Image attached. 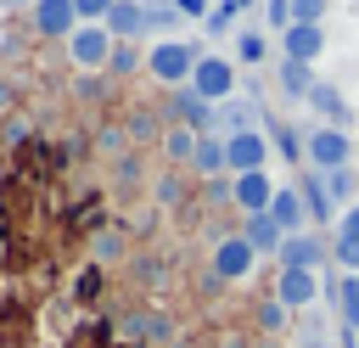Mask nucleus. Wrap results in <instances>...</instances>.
Masks as SVG:
<instances>
[{
    "label": "nucleus",
    "mask_w": 359,
    "mask_h": 348,
    "mask_svg": "<svg viewBox=\"0 0 359 348\" xmlns=\"http://www.w3.org/2000/svg\"><path fill=\"white\" fill-rule=\"evenodd\" d=\"M101 281H107V269H101V264H84L79 281H73V292H67V303H73V309H90V303L101 297Z\"/></svg>",
    "instance_id": "obj_31"
},
{
    "label": "nucleus",
    "mask_w": 359,
    "mask_h": 348,
    "mask_svg": "<svg viewBox=\"0 0 359 348\" xmlns=\"http://www.w3.org/2000/svg\"><path fill=\"white\" fill-rule=\"evenodd\" d=\"M275 297L292 309V314H309L320 297H325V281L314 269H275Z\"/></svg>",
    "instance_id": "obj_7"
},
{
    "label": "nucleus",
    "mask_w": 359,
    "mask_h": 348,
    "mask_svg": "<svg viewBox=\"0 0 359 348\" xmlns=\"http://www.w3.org/2000/svg\"><path fill=\"white\" fill-rule=\"evenodd\" d=\"M264 135H269V146H275V152H280V157H286L292 168H297V163L309 168V146H303V135H297L292 123H280V118H269V123H264Z\"/></svg>",
    "instance_id": "obj_26"
},
{
    "label": "nucleus",
    "mask_w": 359,
    "mask_h": 348,
    "mask_svg": "<svg viewBox=\"0 0 359 348\" xmlns=\"http://www.w3.org/2000/svg\"><path fill=\"white\" fill-rule=\"evenodd\" d=\"M230 191H236V208L241 213H269V202H275V180H269V168H258V174H230Z\"/></svg>",
    "instance_id": "obj_11"
},
{
    "label": "nucleus",
    "mask_w": 359,
    "mask_h": 348,
    "mask_svg": "<svg viewBox=\"0 0 359 348\" xmlns=\"http://www.w3.org/2000/svg\"><path fill=\"white\" fill-rule=\"evenodd\" d=\"M67 62L79 67V73H107V56H112V34L101 28V22H79L73 34H67Z\"/></svg>",
    "instance_id": "obj_4"
},
{
    "label": "nucleus",
    "mask_w": 359,
    "mask_h": 348,
    "mask_svg": "<svg viewBox=\"0 0 359 348\" xmlns=\"http://www.w3.org/2000/svg\"><path fill=\"white\" fill-rule=\"evenodd\" d=\"M107 185H112V196H118V202H123V196H135V191L146 185V157H140V152L112 157V180H107Z\"/></svg>",
    "instance_id": "obj_24"
},
{
    "label": "nucleus",
    "mask_w": 359,
    "mask_h": 348,
    "mask_svg": "<svg viewBox=\"0 0 359 348\" xmlns=\"http://www.w3.org/2000/svg\"><path fill=\"white\" fill-rule=\"evenodd\" d=\"M146 191H151L157 213H180V208H185V196H191V185H185V174H180V168H157V180H151Z\"/></svg>",
    "instance_id": "obj_19"
},
{
    "label": "nucleus",
    "mask_w": 359,
    "mask_h": 348,
    "mask_svg": "<svg viewBox=\"0 0 359 348\" xmlns=\"http://www.w3.org/2000/svg\"><path fill=\"white\" fill-rule=\"evenodd\" d=\"M337 236H348V241H359V202L337 213Z\"/></svg>",
    "instance_id": "obj_42"
},
{
    "label": "nucleus",
    "mask_w": 359,
    "mask_h": 348,
    "mask_svg": "<svg viewBox=\"0 0 359 348\" xmlns=\"http://www.w3.org/2000/svg\"><path fill=\"white\" fill-rule=\"evenodd\" d=\"M331 264H342V275H359V241L331 236Z\"/></svg>",
    "instance_id": "obj_37"
},
{
    "label": "nucleus",
    "mask_w": 359,
    "mask_h": 348,
    "mask_svg": "<svg viewBox=\"0 0 359 348\" xmlns=\"http://www.w3.org/2000/svg\"><path fill=\"white\" fill-rule=\"evenodd\" d=\"M202 196H208V202H236L230 180H202Z\"/></svg>",
    "instance_id": "obj_43"
},
{
    "label": "nucleus",
    "mask_w": 359,
    "mask_h": 348,
    "mask_svg": "<svg viewBox=\"0 0 359 348\" xmlns=\"http://www.w3.org/2000/svg\"><path fill=\"white\" fill-rule=\"evenodd\" d=\"M34 135H39V129H34V118H28V112H11V118L0 123V146H6V152H22Z\"/></svg>",
    "instance_id": "obj_34"
},
{
    "label": "nucleus",
    "mask_w": 359,
    "mask_h": 348,
    "mask_svg": "<svg viewBox=\"0 0 359 348\" xmlns=\"http://www.w3.org/2000/svg\"><path fill=\"white\" fill-rule=\"evenodd\" d=\"M292 185H297V196H303V208H309V225H337V208H331V196H325V174H320V168H297Z\"/></svg>",
    "instance_id": "obj_12"
},
{
    "label": "nucleus",
    "mask_w": 359,
    "mask_h": 348,
    "mask_svg": "<svg viewBox=\"0 0 359 348\" xmlns=\"http://www.w3.org/2000/svg\"><path fill=\"white\" fill-rule=\"evenodd\" d=\"M275 258H280V269H314V275H320V264H331V247L303 230V236H286Z\"/></svg>",
    "instance_id": "obj_13"
},
{
    "label": "nucleus",
    "mask_w": 359,
    "mask_h": 348,
    "mask_svg": "<svg viewBox=\"0 0 359 348\" xmlns=\"http://www.w3.org/2000/svg\"><path fill=\"white\" fill-rule=\"evenodd\" d=\"M101 28L112 34V45H140L146 39V6L140 0H112V11H107Z\"/></svg>",
    "instance_id": "obj_14"
},
{
    "label": "nucleus",
    "mask_w": 359,
    "mask_h": 348,
    "mask_svg": "<svg viewBox=\"0 0 359 348\" xmlns=\"http://www.w3.org/2000/svg\"><path fill=\"white\" fill-rule=\"evenodd\" d=\"M202 28H208L213 39H236V17H230V11H219V6H213V17H208Z\"/></svg>",
    "instance_id": "obj_39"
},
{
    "label": "nucleus",
    "mask_w": 359,
    "mask_h": 348,
    "mask_svg": "<svg viewBox=\"0 0 359 348\" xmlns=\"http://www.w3.org/2000/svg\"><path fill=\"white\" fill-rule=\"evenodd\" d=\"M118 123L129 129V146H135V152H140V146H163V135H168V118L157 112V101H135V107H123Z\"/></svg>",
    "instance_id": "obj_8"
},
{
    "label": "nucleus",
    "mask_w": 359,
    "mask_h": 348,
    "mask_svg": "<svg viewBox=\"0 0 359 348\" xmlns=\"http://www.w3.org/2000/svg\"><path fill=\"white\" fill-rule=\"evenodd\" d=\"M309 107L320 112V123H337V129H342V123L353 118V112H348V95H342V90L331 84V79H320V84L309 90Z\"/></svg>",
    "instance_id": "obj_23"
},
{
    "label": "nucleus",
    "mask_w": 359,
    "mask_h": 348,
    "mask_svg": "<svg viewBox=\"0 0 359 348\" xmlns=\"http://www.w3.org/2000/svg\"><path fill=\"white\" fill-rule=\"evenodd\" d=\"M196 140H202L196 129L168 123V135H163V146H157V152H163V163H191V157H196Z\"/></svg>",
    "instance_id": "obj_30"
},
{
    "label": "nucleus",
    "mask_w": 359,
    "mask_h": 348,
    "mask_svg": "<svg viewBox=\"0 0 359 348\" xmlns=\"http://www.w3.org/2000/svg\"><path fill=\"white\" fill-rule=\"evenodd\" d=\"M185 17L174 11V0H146V34H174Z\"/></svg>",
    "instance_id": "obj_35"
},
{
    "label": "nucleus",
    "mask_w": 359,
    "mask_h": 348,
    "mask_svg": "<svg viewBox=\"0 0 359 348\" xmlns=\"http://www.w3.org/2000/svg\"><path fill=\"white\" fill-rule=\"evenodd\" d=\"M146 67V56H140V45H112V56H107V73L123 84V79H135Z\"/></svg>",
    "instance_id": "obj_33"
},
{
    "label": "nucleus",
    "mask_w": 359,
    "mask_h": 348,
    "mask_svg": "<svg viewBox=\"0 0 359 348\" xmlns=\"http://www.w3.org/2000/svg\"><path fill=\"white\" fill-rule=\"evenodd\" d=\"M129 281L140 286V292H151V286H168V275H174V264L168 258H157V253H129Z\"/></svg>",
    "instance_id": "obj_27"
},
{
    "label": "nucleus",
    "mask_w": 359,
    "mask_h": 348,
    "mask_svg": "<svg viewBox=\"0 0 359 348\" xmlns=\"http://www.w3.org/2000/svg\"><path fill=\"white\" fill-rule=\"evenodd\" d=\"M325 297H331V309H337V326L359 331V275H331V281H325Z\"/></svg>",
    "instance_id": "obj_17"
},
{
    "label": "nucleus",
    "mask_w": 359,
    "mask_h": 348,
    "mask_svg": "<svg viewBox=\"0 0 359 348\" xmlns=\"http://www.w3.org/2000/svg\"><path fill=\"white\" fill-rule=\"evenodd\" d=\"M67 95H73V101H79V107H101V101H112V84H107V79H101V73H79V79H73V90H67Z\"/></svg>",
    "instance_id": "obj_32"
},
{
    "label": "nucleus",
    "mask_w": 359,
    "mask_h": 348,
    "mask_svg": "<svg viewBox=\"0 0 359 348\" xmlns=\"http://www.w3.org/2000/svg\"><path fill=\"white\" fill-rule=\"evenodd\" d=\"M90 264H129V236H123V225H101L95 236H90Z\"/></svg>",
    "instance_id": "obj_21"
},
{
    "label": "nucleus",
    "mask_w": 359,
    "mask_h": 348,
    "mask_svg": "<svg viewBox=\"0 0 359 348\" xmlns=\"http://www.w3.org/2000/svg\"><path fill=\"white\" fill-rule=\"evenodd\" d=\"M0 6H11V11H17V6H28V11H34V0H0Z\"/></svg>",
    "instance_id": "obj_48"
},
{
    "label": "nucleus",
    "mask_w": 359,
    "mask_h": 348,
    "mask_svg": "<svg viewBox=\"0 0 359 348\" xmlns=\"http://www.w3.org/2000/svg\"><path fill=\"white\" fill-rule=\"evenodd\" d=\"M264 56H269V34H264L258 22H241L236 39H230V62H236V67H258Z\"/></svg>",
    "instance_id": "obj_18"
},
{
    "label": "nucleus",
    "mask_w": 359,
    "mask_h": 348,
    "mask_svg": "<svg viewBox=\"0 0 359 348\" xmlns=\"http://www.w3.org/2000/svg\"><path fill=\"white\" fill-rule=\"evenodd\" d=\"M73 11H79V22H107L112 0H73Z\"/></svg>",
    "instance_id": "obj_41"
},
{
    "label": "nucleus",
    "mask_w": 359,
    "mask_h": 348,
    "mask_svg": "<svg viewBox=\"0 0 359 348\" xmlns=\"http://www.w3.org/2000/svg\"><path fill=\"white\" fill-rule=\"evenodd\" d=\"M112 331H118V342H135L140 337V348H168L174 342V314L163 303H140V309H123L112 320Z\"/></svg>",
    "instance_id": "obj_2"
},
{
    "label": "nucleus",
    "mask_w": 359,
    "mask_h": 348,
    "mask_svg": "<svg viewBox=\"0 0 359 348\" xmlns=\"http://www.w3.org/2000/svg\"><path fill=\"white\" fill-rule=\"evenodd\" d=\"M202 51L185 45V39H157L146 51V73L157 79V90H191V73H196Z\"/></svg>",
    "instance_id": "obj_1"
},
{
    "label": "nucleus",
    "mask_w": 359,
    "mask_h": 348,
    "mask_svg": "<svg viewBox=\"0 0 359 348\" xmlns=\"http://www.w3.org/2000/svg\"><path fill=\"white\" fill-rule=\"evenodd\" d=\"M314 84H320V79H314V67H303V62H286V56H280V67H275V90H280L292 107H297V101H309V90H314Z\"/></svg>",
    "instance_id": "obj_22"
},
{
    "label": "nucleus",
    "mask_w": 359,
    "mask_h": 348,
    "mask_svg": "<svg viewBox=\"0 0 359 348\" xmlns=\"http://www.w3.org/2000/svg\"><path fill=\"white\" fill-rule=\"evenodd\" d=\"M303 146H309V168H320V174L348 168V157H353V140H348V129H337V123H309Z\"/></svg>",
    "instance_id": "obj_5"
},
{
    "label": "nucleus",
    "mask_w": 359,
    "mask_h": 348,
    "mask_svg": "<svg viewBox=\"0 0 359 348\" xmlns=\"http://www.w3.org/2000/svg\"><path fill=\"white\" fill-rule=\"evenodd\" d=\"M264 22L275 28V39L292 28V0H264Z\"/></svg>",
    "instance_id": "obj_38"
},
{
    "label": "nucleus",
    "mask_w": 359,
    "mask_h": 348,
    "mask_svg": "<svg viewBox=\"0 0 359 348\" xmlns=\"http://www.w3.org/2000/svg\"><path fill=\"white\" fill-rule=\"evenodd\" d=\"M258 0H219V11H230V17H241V11H252Z\"/></svg>",
    "instance_id": "obj_47"
},
{
    "label": "nucleus",
    "mask_w": 359,
    "mask_h": 348,
    "mask_svg": "<svg viewBox=\"0 0 359 348\" xmlns=\"http://www.w3.org/2000/svg\"><path fill=\"white\" fill-rule=\"evenodd\" d=\"M241 219H247V225H241V236L252 241V253H258V258H264V253H280L286 230H280V225H275L269 213H241Z\"/></svg>",
    "instance_id": "obj_25"
},
{
    "label": "nucleus",
    "mask_w": 359,
    "mask_h": 348,
    "mask_svg": "<svg viewBox=\"0 0 359 348\" xmlns=\"http://www.w3.org/2000/svg\"><path fill=\"white\" fill-rule=\"evenodd\" d=\"M11 101H17V84H11V79H6V73H0V112H6V107H11Z\"/></svg>",
    "instance_id": "obj_46"
},
{
    "label": "nucleus",
    "mask_w": 359,
    "mask_h": 348,
    "mask_svg": "<svg viewBox=\"0 0 359 348\" xmlns=\"http://www.w3.org/2000/svg\"><path fill=\"white\" fill-rule=\"evenodd\" d=\"M174 11H180V17H202V22H208V17H213V0H174Z\"/></svg>",
    "instance_id": "obj_45"
},
{
    "label": "nucleus",
    "mask_w": 359,
    "mask_h": 348,
    "mask_svg": "<svg viewBox=\"0 0 359 348\" xmlns=\"http://www.w3.org/2000/svg\"><path fill=\"white\" fill-rule=\"evenodd\" d=\"M331 0H292V22H320Z\"/></svg>",
    "instance_id": "obj_40"
},
{
    "label": "nucleus",
    "mask_w": 359,
    "mask_h": 348,
    "mask_svg": "<svg viewBox=\"0 0 359 348\" xmlns=\"http://www.w3.org/2000/svg\"><path fill=\"white\" fill-rule=\"evenodd\" d=\"M269 219H275L286 236H303V225H309V208H303L297 185H280V191H275V202H269Z\"/></svg>",
    "instance_id": "obj_20"
},
{
    "label": "nucleus",
    "mask_w": 359,
    "mask_h": 348,
    "mask_svg": "<svg viewBox=\"0 0 359 348\" xmlns=\"http://www.w3.org/2000/svg\"><path fill=\"white\" fill-rule=\"evenodd\" d=\"M90 146H95L101 157H123V152H135V146H129V129H123L118 118H101L95 135H90Z\"/></svg>",
    "instance_id": "obj_28"
},
{
    "label": "nucleus",
    "mask_w": 359,
    "mask_h": 348,
    "mask_svg": "<svg viewBox=\"0 0 359 348\" xmlns=\"http://www.w3.org/2000/svg\"><path fill=\"white\" fill-rule=\"evenodd\" d=\"M325 51V28L320 22H292L286 34H280V56L286 62H303V67H314V56Z\"/></svg>",
    "instance_id": "obj_15"
},
{
    "label": "nucleus",
    "mask_w": 359,
    "mask_h": 348,
    "mask_svg": "<svg viewBox=\"0 0 359 348\" xmlns=\"http://www.w3.org/2000/svg\"><path fill=\"white\" fill-rule=\"evenodd\" d=\"M224 152H230V174H258V168L275 157V146H269V135H264V129L224 135Z\"/></svg>",
    "instance_id": "obj_9"
},
{
    "label": "nucleus",
    "mask_w": 359,
    "mask_h": 348,
    "mask_svg": "<svg viewBox=\"0 0 359 348\" xmlns=\"http://www.w3.org/2000/svg\"><path fill=\"white\" fill-rule=\"evenodd\" d=\"M196 292H202V297H213V292H224V281L213 275V264H202V269H196Z\"/></svg>",
    "instance_id": "obj_44"
},
{
    "label": "nucleus",
    "mask_w": 359,
    "mask_h": 348,
    "mask_svg": "<svg viewBox=\"0 0 359 348\" xmlns=\"http://www.w3.org/2000/svg\"><path fill=\"white\" fill-rule=\"evenodd\" d=\"M303 348H337V342H303Z\"/></svg>",
    "instance_id": "obj_49"
},
{
    "label": "nucleus",
    "mask_w": 359,
    "mask_h": 348,
    "mask_svg": "<svg viewBox=\"0 0 359 348\" xmlns=\"http://www.w3.org/2000/svg\"><path fill=\"white\" fill-rule=\"evenodd\" d=\"M191 174H196V180H230V152H224V135H202V140H196Z\"/></svg>",
    "instance_id": "obj_16"
},
{
    "label": "nucleus",
    "mask_w": 359,
    "mask_h": 348,
    "mask_svg": "<svg viewBox=\"0 0 359 348\" xmlns=\"http://www.w3.org/2000/svg\"><path fill=\"white\" fill-rule=\"evenodd\" d=\"M325 196H331V208H353L359 202V168L348 163V168H331L325 174Z\"/></svg>",
    "instance_id": "obj_29"
},
{
    "label": "nucleus",
    "mask_w": 359,
    "mask_h": 348,
    "mask_svg": "<svg viewBox=\"0 0 359 348\" xmlns=\"http://www.w3.org/2000/svg\"><path fill=\"white\" fill-rule=\"evenodd\" d=\"M252 326H258V331H280V326H286V303H280V297L252 303Z\"/></svg>",
    "instance_id": "obj_36"
},
{
    "label": "nucleus",
    "mask_w": 359,
    "mask_h": 348,
    "mask_svg": "<svg viewBox=\"0 0 359 348\" xmlns=\"http://www.w3.org/2000/svg\"><path fill=\"white\" fill-rule=\"evenodd\" d=\"M191 90H196L208 107H224L230 95H241V73H236V62H230V56L202 51V62H196V73H191Z\"/></svg>",
    "instance_id": "obj_3"
},
{
    "label": "nucleus",
    "mask_w": 359,
    "mask_h": 348,
    "mask_svg": "<svg viewBox=\"0 0 359 348\" xmlns=\"http://www.w3.org/2000/svg\"><path fill=\"white\" fill-rule=\"evenodd\" d=\"M28 22H34V34H39V39L67 45V34L79 28V11H73V0H34Z\"/></svg>",
    "instance_id": "obj_10"
},
{
    "label": "nucleus",
    "mask_w": 359,
    "mask_h": 348,
    "mask_svg": "<svg viewBox=\"0 0 359 348\" xmlns=\"http://www.w3.org/2000/svg\"><path fill=\"white\" fill-rule=\"evenodd\" d=\"M208 264H213V275H219L224 286H236V281H247V275H252L258 253H252V241H247V236L236 230V236H219V241H213Z\"/></svg>",
    "instance_id": "obj_6"
}]
</instances>
